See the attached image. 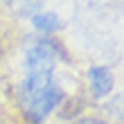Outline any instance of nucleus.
Returning a JSON list of instances; mask_svg holds the SVG:
<instances>
[{
  "instance_id": "f257e3e1",
  "label": "nucleus",
  "mask_w": 124,
  "mask_h": 124,
  "mask_svg": "<svg viewBox=\"0 0 124 124\" xmlns=\"http://www.w3.org/2000/svg\"><path fill=\"white\" fill-rule=\"evenodd\" d=\"M63 97L65 93L61 90V86L56 81H52L47 88H41V90H23V88L18 90L23 113L32 124H43L47 115L63 101Z\"/></svg>"
},
{
  "instance_id": "f03ea898",
  "label": "nucleus",
  "mask_w": 124,
  "mask_h": 124,
  "mask_svg": "<svg viewBox=\"0 0 124 124\" xmlns=\"http://www.w3.org/2000/svg\"><path fill=\"white\" fill-rule=\"evenodd\" d=\"M65 56L63 45L56 39H41L34 41L32 47L25 54V68L27 75H52L56 59Z\"/></svg>"
},
{
  "instance_id": "423d86ee",
  "label": "nucleus",
  "mask_w": 124,
  "mask_h": 124,
  "mask_svg": "<svg viewBox=\"0 0 124 124\" xmlns=\"http://www.w3.org/2000/svg\"><path fill=\"white\" fill-rule=\"evenodd\" d=\"M111 111H115V117H117V120L122 117V97H120V95L113 99V104H111Z\"/></svg>"
},
{
  "instance_id": "6e6552de",
  "label": "nucleus",
  "mask_w": 124,
  "mask_h": 124,
  "mask_svg": "<svg viewBox=\"0 0 124 124\" xmlns=\"http://www.w3.org/2000/svg\"><path fill=\"white\" fill-rule=\"evenodd\" d=\"M0 56H2V45H0Z\"/></svg>"
},
{
  "instance_id": "20e7f679",
  "label": "nucleus",
  "mask_w": 124,
  "mask_h": 124,
  "mask_svg": "<svg viewBox=\"0 0 124 124\" xmlns=\"http://www.w3.org/2000/svg\"><path fill=\"white\" fill-rule=\"evenodd\" d=\"M32 25L41 34H45V36L63 30V20L59 18V14H54V11H39V14H34L32 16Z\"/></svg>"
},
{
  "instance_id": "7ed1b4c3",
  "label": "nucleus",
  "mask_w": 124,
  "mask_h": 124,
  "mask_svg": "<svg viewBox=\"0 0 124 124\" xmlns=\"http://www.w3.org/2000/svg\"><path fill=\"white\" fill-rule=\"evenodd\" d=\"M88 86H90L93 97H97V99L106 97V95L113 90V86H115L113 72L108 68H104V65H93L88 70Z\"/></svg>"
},
{
  "instance_id": "39448f33",
  "label": "nucleus",
  "mask_w": 124,
  "mask_h": 124,
  "mask_svg": "<svg viewBox=\"0 0 124 124\" xmlns=\"http://www.w3.org/2000/svg\"><path fill=\"white\" fill-rule=\"evenodd\" d=\"M59 115L63 120H75L81 115L84 111V97H79V95H72V97H63V101L59 104Z\"/></svg>"
},
{
  "instance_id": "0eeeda50",
  "label": "nucleus",
  "mask_w": 124,
  "mask_h": 124,
  "mask_svg": "<svg viewBox=\"0 0 124 124\" xmlns=\"http://www.w3.org/2000/svg\"><path fill=\"white\" fill-rule=\"evenodd\" d=\"M75 124H108V122L99 120V117H81V120H77Z\"/></svg>"
}]
</instances>
